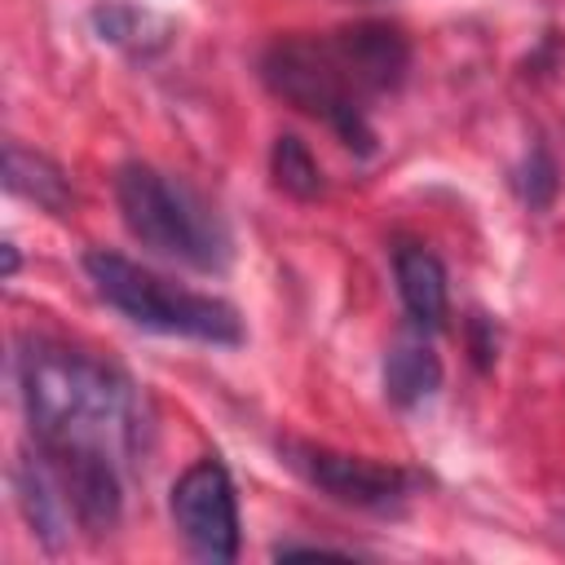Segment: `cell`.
<instances>
[{
  "label": "cell",
  "instance_id": "cell-1",
  "mask_svg": "<svg viewBox=\"0 0 565 565\" xmlns=\"http://www.w3.org/2000/svg\"><path fill=\"white\" fill-rule=\"evenodd\" d=\"M411 66V44L393 22H353L331 35H287L260 57L265 84L296 110L331 124L349 146H371V97L393 93Z\"/></svg>",
  "mask_w": 565,
  "mask_h": 565
},
{
  "label": "cell",
  "instance_id": "cell-5",
  "mask_svg": "<svg viewBox=\"0 0 565 565\" xmlns=\"http://www.w3.org/2000/svg\"><path fill=\"white\" fill-rule=\"evenodd\" d=\"M172 525L199 561L225 565L238 556V499L230 472L216 459H199L177 477Z\"/></svg>",
  "mask_w": 565,
  "mask_h": 565
},
{
  "label": "cell",
  "instance_id": "cell-4",
  "mask_svg": "<svg viewBox=\"0 0 565 565\" xmlns=\"http://www.w3.org/2000/svg\"><path fill=\"white\" fill-rule=\"evenodd\" d=\"M84 274L110 309H119L128 322H137L146 331L185 335V340H203V344H238L243 340V322L225 300L177 287L163 274H154L119 252H88Z\"/></svg>",
  "mask_w": 565,
  "mask_h": 565
},
{
  "label": "cell",
  "instance_id": "cell-3",
  "mask_svg": "<svg viewBox=\"0 0 565 565\" xmlns=\"http://www.w3.org/2000/svg\"><path fill=\"white\" fill-rule=\"evenodd\" d=\"M115 203L128 234L141 247L181 260L190 269H225L230 234L212 212V203L185 181L146 163H128L115 177Z\"/></svg>",
  "mask_w": 565,
  "mask_h": 565
},
{
  "label": "cell",
  "instance_id": "cell-10",
  "mask_svg": "<svg viewBox=\"0 0 565 565\" xmlns=\"http://www.w3.org/2000/svg\"><path fill=\"white\" fill-rule=\"evenodd\" d=\"M269 168H274V181L282 194H291V199H318L322 194V168L300 137L282 132L269 150Z\"/></svg>",
  "mask_w": 565,
  "mask_h": 565
},
{
  "label": "cell",
  "instance_id": "cell-9",
  "mask_svg": "<svg viewBox=\"0 0 565 565\" xmlns=\"http://www.w3.org/2000/svg\"><path fill=\"white\" fill-rule=\"evenodd\" d=\"M441 362L424 340H397L384 358V393L397 406H419L437 393Z\"/></svg>",
  "mask_w": 565,
  "mask_h": 565
},
{
  "label": "cell",
  "instance_id": "cell-11",
  "mask_svg": "<svg viewBox=\"0 0 565 565\" xmlns=\"http://www.w3.org/2000/svg\"><path fill=\"white\" fill-rule=\"evenodd\" d=\"M521 194H525L530 207H547L552 203V194H556V168H552V159L543 150H534L530 163L521 168Z\"/></svg>",
  "mask_w": 565,
  "mask_h": 565
},
{
  "label": "cell",
  "instance_id": "cell-8",
  "mask_svg": "<svg viewBox=\"0 0 565 565\" xmlns=\"http://www.w3.org/2000/svg\"><path fill=\"white\" fill-rule=\"evenodd\" d=\"M4 181H9L13 194L31 199V203L44 207V212H66V207L75 203V194H71L62 168H57L53 159H44V154L18 146V141L4 146Z\"/></svg>",
  "mask_w": 565,
  "mask_h": 565
},
{
  "label": "cell",
  "instance_id": "cell-2",
  "mask_svg": "<svg viewBox=\"0 0 565 565\" xmlns=\"http://www.w3.org/2000/svg\"><path fill=\"white\" fill-rule=\"evenodd\" d=\"M26 424L40 446L62 455L128 459L141 441V402L124 371L62 340H26L18 353Z\"/></svg>",
  "mask_w": 565,
  "mask_h": 565
},
{
  "label": "cell",
  "instance_id": "cell-6",
  "mask_svg": "<svg viewBox=\"0 0 565 565\" xmlns=\"http://www.w3.org/2000/svg\"><path fill=\"white\" fill-rule=\"evenodd\" d=\"M282 455L309 486H318L322 494H331L335 503H349V508L384 512L411 494V477L393 463H375V459L344 455V450L313 446V441H287Z\"/></svg>",
  "mask_w": 565,
  "mask_h": 565
},
{
  "label": "cell",
  "instance_id": "cell-7",
  "mask_svg": "<svg viewBox=\"0 0 565 565\" xmlns=\"http://www.w3.org/2000/svg\"><path fill=\"white\" fill-rule=\"evenodd\" d=\"M393 274H397V296H402L406 313L419 327H441L446 305H450L441 260L428 247H419V243H402L393 252Z\"/></svg>",
  "mask_w": 565,
  "mask_h": 565
}]
</instances>
